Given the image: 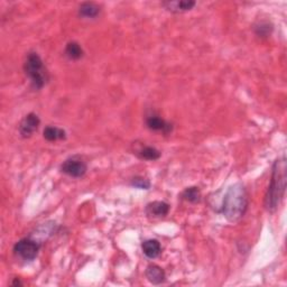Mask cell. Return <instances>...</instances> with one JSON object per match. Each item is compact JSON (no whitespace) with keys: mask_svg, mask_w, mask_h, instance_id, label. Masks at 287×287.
<instances>
[{"mask_svg":"<svg viewBox=\"0 0 287 287\" xmlns=\"http://www.w3.org/2000/svg\"><path fill=\"white\" fill-rule=\"evenodd\" d=\"M182 199L185 200V201L189 202V203H199L201 201V191L200 188L197 186H191L184 189L182 192Z\"/></svg>","mask_w":287,"mask_h":287,"instance_id":"15","label":"cell"},{"mask_svg":"<svg viewBox=\"0 0 287 287\" xmlns=\"http://www.w3.org/2000/svg\"><path fill=\"white\" fill-rule=\"evenodd\" d=\"M65 55L72 61H78L83 58V49L78 42H69L65 46Z\"/></svg>","mask_w":287,"mask_h":287,"instance_id":"14","label":"cell"},{"mask_svg":"<svg viewBox=\"0 0 287 287\" xmlns=\"http://www.w3.org/2000/svg\"><path fill=\"white\" fill-rule=\"evenodd\" d=\"M146 277L154 285H160L165 281V271L157 265H150L146 269Z\"/></svg>","mask_w":287,"mask_h":287,"instance_id":"11","label":"cell"},{"mask_svg":"<svg viewBox=\"0 0 287 287\" xmlns=\"http://www.w3.org/2000/svg\"><path fill=\"white\" fill-rule=\"evenodd\" d=\"M24 71L27 78L30 80V84H32L35 90L43 89L46 83H47V70L45 68L43 60L40 59V56L37 53H28L26 61L24 63Z\"/></svg>","mask_w":287,"mask_h":287,"instance_id":"3","label":"cell"},{"mask_svg":"<svg viewBox=\"0 0 287 287\" xmlns=\"http://www.w3.org/2000/svg\"><path fill=\"white\" fill-rule=\"evenodd\" d=\"M100 14V6L95 3H83L79 7V15L83 18H95Z\"/></svg>","mask_w":287,"mask_h":287,"instance_id":"12","label":"cell"},{"mask_svg":"<svg viewBox=\"0 0 287 287\" xmlns=\"http://www.w3.org/2000/svg\"><path fill=\"white\" fill-rule=\"evenodd\" d=\"M271 30H273V26L268 22H261L255 27V33L259 37H267V36L270 35Z\"/></svg>","mask_w":287,"mask_h":287,"instance_id":"17","label":"cell"},{"mask_svg":"<svg viewBox=\"0 0 287 287\" xmlns=\"http://www.w3.org/2000/svg\"><path fill=\"white\" fill-rule=\"evenodd\" d=\"M248 208V194L243 184L237 183L228 188L223 198L221 213L229 222H238Z\"/></svg>","mask_w":287,"mask_h":287,"instance_id":"2","label":"cell"},{"mask_svg":"<svg viewBox=\"0 0 287 287\" xmlns=\"http://www.w3.org/2000/svg\"><path fill=\"white\" fill-rule=\"evenodd\" d=\"M131 185L140 189H148L151 187V182L147 178L137 176L131 179Z\"/></svg>","mask_w":287,"mask_h":287,"instance_id":"18","label":"cell"},{"mask_svg":"<svg viewBox=\"0 0 287 287\" xmlns=\"http://www.w3.org/2000/svg\"><path fill=\"white\" fill-rule=\"evenodd\" d=\"M39 249L40 244L30 238L20 239L14 246V253L26 261H32L37 257Z\"/></svg>","mask_w":287,"mask_h":287,"instance_id":"4","label":"cell"},{"mask_svg":"<svg viewBox=\"0 0 287 287\" xmlns=\"http://www.w3.org/2000/svg\"><path fill=\"white\" fill-rule=\"evenodd\" d=\"M146 125L151 130L163 131L164 134H168L172 130V125L162 119L158 116H150L146 119Z\"/></svg>","mask_w":287,"mask_h":287,"instance_id":"10","label":"cell"},{"mask_svg":"<svg viewBox=\"0 0 287 287\" xmlns=\"http://www.w3.org/2000/svg\"><path fill=\"white\" fill-rule=\"evenodd\" d=\"M286 191V158L283 156L276 160L273 165L270 184L265 196V208L274 212L283 201Z\"/></svg>","mask_w":287,"mask_h":287,"instance_id":"1","label":"cell"},{"mask_svg":"<svg viewBox=\"0 0 287 287\" xmlns=\"http://www.w3.org/2000/svg\"><path fill=\"white\" fill-rule=\"evenodd\" d=\"M141 250L147 258L155 259L162 253V246L156 239H148L141 244Z\"/></svg>","mask_w":287,"mask_h":287,"instance_id":"9","label":"cell"},{"mask_svg":"<svg viewBox=\"0 0 287 287\" xmlns=\"http://www.w3.org/2000/svg\"><path fill=\"white\" fill-rule=\"evenodd\" d=\"M138 156L145 161H157L161 157V152L155 147L146 146L138 152Z\"/></svg>","mask_w":287,"mask_h":287,"instance_id":"16","label":"cell"},{"mask_svg":"<svg viewBox=\"0 0 287 287\" xmlns=\"http://www.w3.org/2000/svg\"><path fill=\"white\" fill-rule=\"evenodd\" d=\"M40 125L39 117L30 112L27 116L24 117V119L19 124V134L24 138H29L34 132L38 129Z\"/></svg>","mask_w":287,"mask_h":287,"instance_id":"6","label":"cell"},{"mask_svg":"<svg viewBox=\"0 0 287 287\" xmlns=\"http://www.w3.org/2000/svg\"><path fill=\"white\" fill-rule=\"evenodd\" d=\"M61 171L71 177L80 178L85 175L86 171H88V166L81 158L74 156L63 162L62 165H61Z\"/></svg>","mask_w":287,"mask_h":287,"instance_id":"5","label":"cell"},{"mask_svg":"<svg viewBox=\"0 0 287 287\" xmlns=\"http://www.w3.org/2000/svg\"><path fill=\"white\" fill-rule=\"evenodd\" d=\"M43 136L47 141L63 140L66 138V132L64 129H61L59 127L47 126L43 131Z\"/></svg>","mask_w":287,"mask_h":287,"instance_id":"13","label":"cell"},{"mask_svg":"<svg viewBox=\"0 0 287 287\" xmlns=\"http://www.w3.org/2000/svg\"><path fill=\"white\" fill-rule=\"evenodd\" d=\"M145 211L150 218H164L170 212V204L164 201H154L147 204Z\"/></svg>","mask_w":287,"mask_h":287,"instance_id":"7","label":"cell"},{"mask_svg":"<svg viewBox=\"0 0 287 287\" xmlns=\"http://www.w3.org/2000/svg\"><path fill=\"white\" fill-rule=\"evenodd\" d=\"M197 3L192 2V0H177V2H164L163 6L166 8V10L171 13H184L191 10L194 6H196Z\"/></svg>","mask_w":287,"mask_h":287,"instance_id":"8","label":"cell"}]
</instances>
